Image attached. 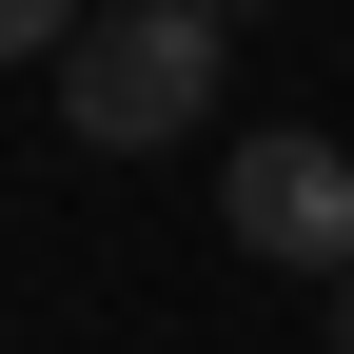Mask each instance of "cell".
Listing matches in <instances>:
<instances>
[{"instance_id":"1","label":"cell","mask_w":354,"mask_h":354,"mask_svg":"<svg viewBox=\"0 0 354 354\" xmlns=\"http://www.w3.org/2000/svg\"><path fill=\"white\" fill-rule=\"evenodd\" d=\"M59 118H79L99 158L197 138V118H216V20H197V0H118V20H79V39H59Z\"/></svg>"},{"instance_id":"2","label":"cell","mask_w":354,"mask_h":354,"mask_svg":"<svg viewBox=\"0 0 354 354\" xmlns=\"http://www.w3.org/2000/svg\"><path fill=\"white\" fill-rule=\"evenodd\" d=\"M216 216H236V256H276V276H354V158L315 138V118H276V138H236L216 158Z\"/></svg>"},{"instance_id":"3","label":"cell","mask_w":354,"mask_h":354,"mask_svg":"<svg viewBox=\"0 0 354 354\" xmlns=\"http://www.w3.org/2000/svg\"><path fill=\"white\" fill-rule=\"evenodd\" d=\"M79 20H99V0H0V59H59Z\"/></svg>"},{"instance_id":"4","label":"cell","mask_w":354,"mask_h":354,"mask_svg":"<svg viewBox=\"0 0 354 354\" xmlns=\"http://www.w3.org/2000/svg\"><path fill=\"white\" fill-rule=\"evenodd\" d=\"M197 20H216V39H236V20H256V0H197Z\"/></svg>"},{"instance_id":"5","label":"cell","mask_w":354,"mask_h":354,"mask_svg":"<svg viewBox=\"0 0 354 354\" xmlns=\"http://www.w3.org/2000/svg\"><path fill=\"white\" fill-rule=\"evenodd\" d=\"M335 354H354V276H335Z\"/></svg>"}]
</instances>
